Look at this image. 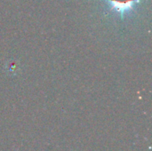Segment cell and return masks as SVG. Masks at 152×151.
<instances>
[{
    "mask_svg": "<svg viewBox=\"0 0 152 151\" xmlns=\"http://www.w3.org/2000/svg\"><path fill=\"white\" fill-rule=\"evenodd\" d=\"M109 4L110 9L117 12L122 19L132 12L142 0H101Z\"/></svg>",
    "mask_w": 152,
    "mask_h": 151,
    "instance_id": "1",
    "label": "cell"
}]
</instances>
